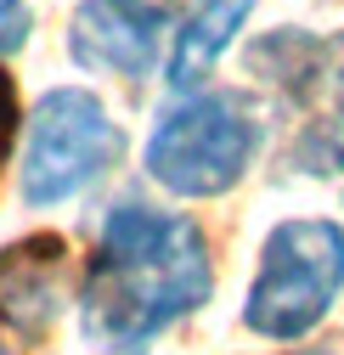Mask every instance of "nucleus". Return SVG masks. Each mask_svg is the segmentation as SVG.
I'll return each instance as SVG.
<instances>
[{"mask_svg":"<svg viewBox=\"0 0 344 355\" xmlns=\"http://www.w3.org/2000/svg\"><path fill=\"white\" fill-rule=\"evenodd\" d=\"M17 124H23V107H17V85L6 73V62H0V164H6L12 141H17Z\"/></svg>","mask_w":344,"mask_h":355,"instance_id":"nucleus-9","label":"nucleus"},{"mask_svg":"<svg viewBox=\"0 0 344 355\" xmlns=\"http://www.w3.org/2000/svg\"><path fill=\"white\" fill-rule=\"evenodd\" d=\"M266 147V113L248 91H192L175 96L158 119L153 136L141 147V164L153 175V187L169 198H226L248 181L254 158Z\"/></svg>","mask_w":344,"mask_h":355,"instance_id":"nucleus-2","label":"nucleus"},{"mask_svg":"<svg viewBox=\"0 0 344 355\" xmlns=\"http://www.w3.org/2000/svg\"><path fill=\"white\" fill-rule=\"evenodd\" d=\"M260 0H198V6L181 17V28L169 34V51H164V85L169 96H192L209 91L214 68H221L237 46L243 23L254 17Z\"/></svg>","mask_w":344,"mask_h":355,"instance_id":"nucleus-6","label":"nucleus"},{"mask_svg":"<svg viewBox=\"0 0 344 355\" xmlns=\"http://www.w3.org/2000/svg\"><path fill=\"white\" fill-rule=\"evenodd\" d=\"M214 299V248L192 214L124 198L102 214L79 277V333L96 355H147Z\"/></svg>","mask_w":344,"mask_h":355,"instance_id":"nucleus-1","label":"nucleus"},{"mask_svg":"<svg viewBox=\"0 0 344 355\" xmlns=\"http://www.w3.org/2000/svg\"><path fill=\"white\" fill-rule=\"evenodd\" d=\"M169 12L158 0H79L68 12V57L79 73L136 85L164 62Z\"/></svg>","mask_w":344,"mask_h":355,"instance_id":"nucleus-5","label":"nucleus"},{"mask_svg":"<svg viewBox=\"0 0 344 355\" xmlns=\"http://www.w3.org/2000/svg\"><path fill=\"white\" fill-rule=\"evenodd\" d=\"M23 0H0V40H6V46H17L23 40Z\"/></svg>","mask_w":344,"mask_h":355,"instance_id":"nucleus-10","label":"nucleus"},{"mask_svg":"<svg viewBox=\"0 0 344 355\" xmlns=\"http://www.w3.org/2000/svg\"><path fill=\"white\" fill-rule=\"evenodd\" d=\"M338 119H344V68H338Z\"/></svg>","mask_w":344,"mask_h":355,"instance_id":"nucleus-11","label":"nucleus"},{"mask_svg":"<svg viewBox=\"0 0 344 355\" xmlns=\"http://www.w3.org/2000/svg\"><path fill=\"white\" fill-rule=\"evenodd\" d=\"M130 141L124 124L108 113V102L85 85H51L40 91L23 119V169L17 192L28 209H57L74 203L124 164Z\"/></svg>","mask_w":344,"mask_h":355,"instance_id":"nucleus-4","label":"nucleus"},{"mask_svg":"<svg viewBox=\"0 0 344 355\" xmlns=\"http://www.w3.org/2000/svg\"><path fill=\"white\" fill-rule=\"evenodd\" d=\"M344 293V220L288 214L260 237L243 293V327L266 344H305Z\"/></svg>","mask_w":344,"mask_h":355,"instance_id":"nucleus-3","label":"nucleus"},{"mask_svg":"<svg viewBox=\"0 0 344 355\" xmlns=\"http://www.w3.org/2000/svg\"><path fill=\"white\" fill-rule=\"evenodd\" d=\"M333 51H338L333 40H322L311 28H271V34H260L248 46V73L277 85V91H288V96H305L311 85L327 73Z\"/></svg>","mask_w":344,"mask_h":355,"instance_id":"nucleus-7","label":"nucleus"},{"mask_svg":"<svg viewBox=\"0 0 344 355\" xmlns=\"http://www.w3.org/2000/svg\"><path fill=\"white\" fill-rule=\"evenodd\" d=\"M288 355H338V349H288Z\"/></svg>","mask_w":344,"mask_h":355,"instance_id":"nucleus-12","label":"nucleus"},{"mask_svg":"<svg viewBox=\"0 0 344 355\" xmlns=\"http://www.w3.org/2000/svg\"><path fill=\"white\" fill-rule=\"evenodd\" d=\"M57 259H34V248L23 254H0V316H12L23 333H40L57 310Z\"/></svg>","mask_w":344,"mask_h":355,"instance_id":"nucleus-8","label":"nucleus"}]
</instances>
